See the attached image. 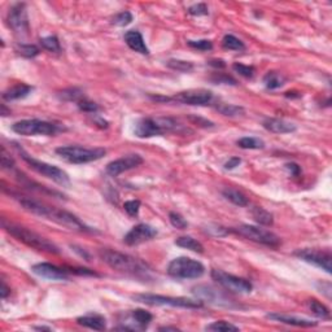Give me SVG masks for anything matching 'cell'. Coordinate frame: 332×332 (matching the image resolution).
Masks as SVG:
<instances>
[{"instance_id":"6da1fadb","label":"cell","mask_w":332,"mask_h":332,"mask_svg":"<svg viewBox=\"0 0 332 332\" xmlns=\"http://www.w3.org/2000/svg\"><path fill=\"white\" fill-rule=\"evenodd\" d=\"M16 199H17L18 203L21 204V206H22L25 210L32 213V214L38 215V217L52 220L55 224L66 227V229L69 230H76V231L81 232H92V230L86 226L80 218L76 217V215L71 214V213L66 212V210L57 209L55 208V206H50L47 205V204H43L38 200L30 199V197L27 196H17V195H16Z\"/></svg>"},{"instance_id":"7a4b0ae2","label":"cell","mask_w":332,"mask_h":332,"mask_svg":"<svg viewBox=\"0 0 332 332\" xmlns=\"http://www.w3.org/2000/svg\"><path fill=\"white\" fill-rule=\"evenodd\" d=\"M99 256L103 260V262L108 265L109 268L115 269L120 273H125L134 276H147V274L150 273V269L144 262L130 256V254H126V253L109 249V248H103V249L99 250Z\"/></svg>"},{"instance_id":"3957f363","label":"cell","mask_w":332,"mask_h":332,"mask_svg":"<svg viewBox=\"0 0 332 332\" xmlns=\"http://www.w3.org/2000/svg\"><path fill=\"white\" fill-rule=\"evenodd\" d=\"M3 227L9 235L17 239L21 243L26 244L27 247L32 248V249H36L39 252L52 253V254H59L60 253L59 247L55 243L50 241L44 236L39 235L36 232L31 231V230L26 229V227L12 224V222H7L6 219H3Z\"/></svg>"},{"instance_id":"277c9868","label":"cell","mask_w":332,"mask_h":332,"mask_svg":"<svg viewBox=\"0 0 332 332\" xmlns=\"http://www.w3.org/2000/svg\"><path fill=\"white\" fill-rule=\"evenodd\" d=\"M182 129V125L171 117H145L136 122L134 134L140 139H147L168 132H178Z\"/></svg>"},{"instance_id":"5b68a950","label":"cell","mask_w":332,"mask_h":332,"mask_svg":"<svg viewBox=\"0 0 332 332\" xmlns=\"http://www.w3.org/2000/svg\"><path fill=\"white\" fill-rule=\"evenodd\" d=\"M132 300L138 303L145 304L151 306H171V308H182V309H200L203 308V301L192 300L187 297H171L161 296V294L153 293H138L132 294Z\"/></svg>"},{"instance_id":"8992f818","label":"cell","mask_w":332,"mask_h":332,"mask_svg":"<svg viewBox=\"0 0 332 332\" xmlns=\"http://www.w3.org/2000/svg\"><path fill=\"white\" fill-rule=\"evenodd\" d=\"M56 153L65 161L70 164L82 165L88 162L97 161L105 156L106 151L104 148H86L81 145H65L56 148Z\"/></svg>"},{"instance_id":"52a82bcc","label":"cell","mask_w":332,"mask_h":332,"mask_svg":"<svg viewBox=\"0 0 332 332\" xmlns=\"http://www.w3.org/2000/svg\"><path fill=\"white\" fill-rule=\"evenodd\" d=\"M18 153H20L21 159L24 160L27 165H29L30 168L32 169L34 171H36L41 175L46 176L48 179L53 180L55 183L60 186H69L70 185V178L66 174V171H64L62 169L57 168L55 165L47 164V162L41 161V160H36L34 157H31L27 152H25L22 148L17 147Z\"/></svg>"},{"instance_id":"ba28073f","label":"cell","mask_w":332,"mask_h":332,"mask_svg":"<svg viewBox=\"0 0 332 332\" xmlns=\"http://www.w3.org/2000/svg\"><path fill=\"white\" fill-rule=\"evenodd\" d=\"M168 274L174 279H199L205 274V266L190 257H178L169 264Z\"/></svg>"},{"instance_id":"9c48e42d","label":"cell","mask_w":332,"mask_h":332,"mask_svg":"<svg viewBox=\"0 0 332 332\" xmlns=\"http://www.w3.org/2000/svg\"><path fill=\"white\" fill-rule=\"evenodd\" d=\"M12 131L24 136H52L59 131V126L48 121L31 118L15 122L12 125Z\"/></svg>"},{"instance_id":"30bf717a","label":"cell","mask_w":332,"mask_h":332,"mask_svg":"<svg viewBox=\"0 0 332 332\" xmlns=\"http://www.w3.org/2000/svg\"><path fill=\"white\" fill-rule=\"evenodd\" d=\"M232 231L244 236L248 240H252L259 244L266 245L270 248H278L280 245V238L274 232L265 230L262 227L253 226V225H240V226L232 229Z\"/></svg>"},{"instance_id":"8fae6325","label":"cell","mask_w":332,"mask_h":332,"mask_svg":"<svg viewBox=\"0 0 332 332\" xmlns=\"http://www.w3.org/2000/svg\"><path fill=\"white\" fill-rule=\"evenodd\" d=\"M212 278L222 288L234 292V293H250L253 289V284L249 280L231 275L222 270H217V269L212 270Z\"/></svg>"},{"instance_id":"7c38bea8","label":"cell","mask_w":332,"mask_h":332,"mask_svg":"<svg viewBox=\"0 0 332 332\" xmlns=\"http://www.w3.org/2000/svg\"><path fill=\"white\" fill-rule=\"evenodd\" d=\"M297 259L303 260V261L312 264L317 268L322 269L326 271L327 274H331L332 271V256L329 250H322L317 249V248H308V249H297L293 253Z\"/></svg>"},{"instance_id":"4fadbf2b","label":"cell","mask_w":332,"mask_h":332,"mask_svg":"<svg viewBox=\"0 0 332 332\" xmlns=\"http://www.w3.org/2000/svg\"><path fill=\"white\" fill-rule=\"evenodd\" d=\"M9 27L18 34V35H27L30 30L29 25V17H27L26 4L25 3H17L9 9L8 17Z\"/></svg>"},{"instance_id":"5bb4252c","label":"cell","mask_w":332,"mask_h":332,"mask_svg":"<svg viewBox=\"0 0 332 332\" xmlns=\"http://www.w3.org/2000/svg\"><path fill=\"white\" fill-rule=\"evenodd\" d=\"M178 101V103L187 104V105H197L203 106L208 105L212 103L213 100V92L209 90H204V88H199V90H187V91L178 92L170 97V101Z\"/></svg>"},{"instance_id":"9a60e30c","label":"cell","mask_w":332,"mask_h":332,"mask_svg":"<svg viewBox=\"0 0 332 332\" xmlns=\"http://www.w3.org/2000/svg\"><path fill=\"white\" fill-rule=\"evenodd\" d=\"M143 164V157L138 153H131V155H126V156L121 157V159L115 160V161L109 162L106 165V173L112 176H117L120 174L125 173V171L132 170V169L138 168Z\"/></svg>"},{"instance_id":"2e32d148","label":"cell","mask_w":332,"mask_h":332,"mask_svg":"<svg viewBox=\"0 0 332 332\" xmlns=\"http://www.w3.org/2000/svg\"><path fill=\"white\" fill-rule=\"evenodd\" d=\"M156 235L157 230L155 227L147 224H139L127 232L124 238V241L125 244L132 247V245H139L141 243L152 240L153 238H156Z\"/></svg>"},{"instance_id":"e0dca14e","label":"cell","mask_w":332,"mask_h":332,"mask_svg":"<svg viewBox=\"0 0 332 332\" xmlns=\"http://www.w3.org/2000/svg\"><path fill=\"white\" fill-rule=\"evenodd\" d=\"M31 270L35 275L41 276L43 279L56 280V282L68 280L69 274H70L68 269L59 268V266L50 264V262H41V264L34 265Z\"/></svg>"},{"instance_id":"ac0fdd59","label":"cell","mask_w":332,"mask_h":332,"mask_svg":"<svg viewBox=\"0 0 332 332\" xmlns=\"http://www.w3.org/2000/svg\"><path fill=\"white\" fill-rule=\"evenodd\" d=\"M194 293L196 294L201 301L206 300L209 303L215 304V305H225L231 306V301L224 296V293L220 291L208 287V285H197L194 288Z\"/></svg>"},{"instance_id":"d6986e66","label":"cell","mask_w":332,"mask_h":332,"mask_svg":"<svg viewBox=\"0 0 332 332\" xmlns=\"http://www.w3.org/2000/svg\"><path fill=\"white\" fill-rule=\"evenodd\" d=\"M266 318L270 320H274V322L289 324V326H296V327H315L317 326V322H315V320L306 319V318L293 317V315L280 314V313H270V314H266Z\"/></svg>"},{"instance_id":"ffe728a7","label":"cell","mask_w":332,"mask_h":332,"mask_svg":"<svg viewBox=\"0 0 332 332\" xmlns=\"http://www.w3.org/2000/svg\"><path fill=\"white\" fill-rule=\"evenodd\" d=\"M262 126L268 131L274 134H291L297 130L296 125L288 122V121L282 120V118H266L262 122Z\"/></svg>"},{"instance_id":"44dd1931","label":"cell","mask_w":332,"mask_h":332,"mask_svg":"<svg viewBox=\"0 0 332 332\" xmlns=\"http://www.w3.org/2000/svg\"><path fill=\"white\" fill-rule=\"evenodd\" d=\"M124 39L127 46H129L132 51L141 53V55H148V53H150V50H148L147 44H145L144 38H143V35H141L139 31H136V30H130V31L125 32Z\"/></svg>"},{"instance_id":"7402d4cb","label":"cell","mask_w":332,"mask_h":332,"mask_svg":"<svg viewBox=\"0 0 332 332\" xmlns=\"http://www.w3.org/2000/svg\"><path fill=\"white\" fill-rule=\"evenodd\" d=\"M32 90L34 88L31 86L25 85V83H18V85L12 86L7 91H4L3 99L6 101H15L20 100V99H25V97H27L31 94Z\"/></svg>"},{"instance_id":"603a6c76","label":"cell","mask_w":332,"mask_h":332,"mask_svg":"<svg viewBox=\"0 0 332 332\" xmlns=\"http://www.w3.org/2000/svg\"><path fill=\"white\" fill-rule=\"evenodd\" d=\"M77 323L80 326L87 327V328L96 329V331H103L106 327V320L100 314H87L77 318Z\"/></svg>"},{"instance_id":"cb8c5ba5","label":"cell","mask_w":332,"mask_h":332,"mask_svg":"<svg viewBox=\"0 0 332 332\" xmlns=\"http://www.w3.org/2000/svg\"><path fill=\"white\" fill-rule=\"evenodd\" d=\"M222 195H224L225 199H227L229 201H231L234 205L238 206H247L248 205V199L243 192L238 191L235 188H225L222 191Z\"/></svg>"},{"instance_id":"d4e9b609","label":"cell","mask_w":332,"mask_h":332,"mask_svg":"<svg viewBox=\"0 0 332 332\" xmlns=\"http://www.w3.org/2000/svg\"><path fill=\"white\" fill-rule=\"evenodd\" d=\"M252 215L253 219L262 226H273L274 225V215L261 206H253Z\"/></svg>"},{"instance_id":"484cf974","label":"cell","mask_w":332,"mask_h":332,"mask_svg":"<svg viewBox=\"0 0 332 332\" xmlns=\"http://www.w3.org/2000/svg\"><path fill=\"white\" fill-rule=\"evenodd\" d=\"M175 244L185 249L192 250L195 253H204V245L196 239L191 238V236H180L175 240Z\"/></svg>"},{"instance_id":"4316f807","label":"cell","mask_w":332,"mask_h":332,"mask_svg":"<svg viewBox=\"0 0 332 332\" xmlns=\"http://www.w3.org/2000/svg\"><path fill=\"white\" fill-rule=\"evenodd\" d=\"M264 83L268 90H276L284 85L285 78L279 71H268L264 77Z\"/></svg>"},{"instance_id":"83f0119b","label":"cell","mask_w":332,"mask_h":332,"mask_svg":"<svg viewBox=\"0 0 332 332\" xmlns=\"http://www.w3.org/2000/svg\"><path fill=\"white\" fill-rule=\"evenodd\" d=\"M131 317L132 319H134V322L136 323L138 329H145L153 319V315L151 314V313H148L147 310H144V309H135V310H132Z\"/></svg>"},{"instance_id":"f1b7e54d","label":"cell","mask_w":332,"mask_h":332,"mask_svg":"<svg viewBox=\"0 0 332 332\" xmlns=\"http://www.w3.org/2000/svg\"><path fill=\"white\" fill-rule=\"evenodd\" d=\"M306 305H308L309 310H310L315 317L322 318V319H329V318H331L328 309H327L322 303L315 300V299H310V300L306 301Z\"/></svg>"},{"instance_id":"f546056e","label":"cell","mask_w":332,"mask_h":332,"mask_svg":"<svg viewBox=\"0 0 332 332\" xmlns=\"http://www.w3.org/2000/svg\"><path fill=\"white\" fill-rule=\"evenodd\" d=\"M215 109H217L220 115L226 116V117H239V116H243L245 113L243 106L235 105V104L219 103L215 106Z\"/></svg>"},{"instance_id":"4dcf8cb0","label":"cell","mask_w":332,"mask_h":332,"mask_svg":"<svg viewBox=\"0 0 332 332\" xmlns=\"http://www.w3.org/2000/svg\"><path fill=\"white\" fill-rule=\"evenodd\" d=\"M238 145L243 150H262L265 148V141L260 138L244 136L238 140Z\"/></svg>"},{"instance_id":"1f68e13d","label":"cell","mask_w":332,"mask_h":332,"mask_svg":"<svg viewBox=\"0 0 332 332\" xmlns=\"http://www.w3.org/2000/svg\"><path fill=\"white\" fill-rule=\"evenodd\" d=\"M206 331H214V332H236L239 331V327L235 324L226 322V320H215L213 323L208 324L205 327Z\"/></svg>"},{"instance_id":"d6a6232c","label":"cell","mask_w":332,"mask_h":332,"mask_svg":"<svg viewBox=\"0 0 332 332\" xmlns=\"http://www.w3.org/2000/svg\"><path fill=\"white\" fill-rule=\"evenodd\" d=\"M222 46H224V48H226V50L229 51L245 50L244 43H243L239 38H236L235 35H232V34H227V35L224 36V39H222Z\"/></svg>"},{"instance_id":"836d02e7","label":"cell","mask_w":332,"mask_h":332,"mask_svg":"<svg viewBox=\"0 0 332 332\" xmlns=\"http://www.w3.org/2000/svg\"><path fill=\"white\" fill-rule=\"evenodd\" d=\"M166 65H168V68L176 71H180V73H190V71H192V69H194V64H192V62L178 59H170L166 62Z\"/></svg>"},{"instance_id":"e575fe53","label":"cell","mask_w":332,"mask_h":332,"mask_svg":"<svg viewBox=\"0 0 332 332\" xmlns=\"http://www.w3.org/2000/svg\"><path fill=\"white\" fill-rule=\"evenodd\" d=\"M41 46L44 48V50L50 51V52H55V53L61 52L60 42H59V39H57V36H55V35L44 36V38H42Z\"/></svg>"},{"instance_id":"d590c367","label":"cell","mask_w":332,"mask_h":332,"mask_svg":"<svg viewBox=\"0 0 332 332\" xmlns=\"http://www.w3.org/2000/svg\"><path fill=\"white\" fill-rule=\"evenodd\" d=\"M17 52L20 53L21 56L27 57V59H32L39 55V48L34 44H18L17 46Z\"/></svg>"},{"instance_id":"8d00e7d4","label":"cell","mask_w":332,"mask_h":332,"mask_svg":"<svg viewBox=\"0 0 332 332\" xmlns=\"http://www.w3.org/2000/svg\"><path fill=\"white\" fill-rule=\"evenodd\" d=\"M60 97L65 101H76V103H78L83 99V92L80 88H69V90L62 91Z\"/></svg>"},{"instance_id":"74e56055","label":"cell","mask_w":332,"mask_h":332,"mask_svg":"<svg viewBox=\"0 0 332 332\" xmlns=\"http://www.w3.org/2000/svg\"><path fill=\"white\" fill-rule=\"evenodd\" d=\"M132 20H134V17H132L131 12L124 11V12L118 13V15H116L115 17H113L112 24L116 25V26H127V25L131 24Z\"/></svg>"},{"instance_id":"f35d334b","label":"cell","mask_w":332,"mask_h":332,"mask_svg":"<svg viewBox=\"0 0 332 332\" xmlns=\"http://www.w3.org/2000/svg\"><path fill=\"white\" fill-rule=\"evenodd\" d=\"M232 69L238 74H240L241 77H244V78H252L254 73H256V69L253 68V66L240 64V62H235V64L232 65Z\"/></svg>"},{"instance_id":"ab89813d","label":"cell","mask_w":332,"mask_h":332,"mask_svg":"<svg viewBox=\"0 0 332 332\" xmlns=\"http://www.w3.org/2000/svg\"><path fill=\"white\" fill-rule=\"evenodd\" d=\"M77 105H78L80 110H82V112L85 113H91V115H95V113L99 112V109H100L96 103L88 100V99H85V97H83L82 100L78 101Z\"/></svg>"},{"instance_id":"60d3db41","label":"cell","mask_w":332,"mask_h":332,"mask_svg":"<svg viewBox=\"0 0 332 332\" xmlns=\"http://www.w3.org/2000/svg\"><path fill=\"white\" fill-rule=\"evenodd\" d=\"M169 220H170V224L178 230H186L188 227V222L183 218V215L179 214V213L176 212L169 213Z\"/></svg>"},{"instance_id":"b9f144b4","label":"cell","mask_w":332,"mask_h":332,"mask_svg":"<svg viewBox=\"0 0 332 332\" xmlns=\"http://www.w3.org/2000/svg\"><path fill=\"white\" fill-rule=\"evenodd\" d=\"M187 44L191 48L197 51H210L213 48V43L208 39H200V41H187Z\"/></svg>"},{"instance_id":"7bdbcfd3","label":"cell","mask_w":332,"mask_h":332,"mask_svg":"<svg viewBox=\"0 0 332 332\" xmlns=\"http://www.w3.org/2000/svg\"><path fill=\"white\" fill-rule=\"evenodd\" d=\"M140 205L141 204L139 200H130L124 204V209L130 217H136L139 214V210H140Z\"/></svg>"},{"instance_id":"ee69618b","label":"cell","mask_w":332,"mask_h":332,"mask_svg":"<svg viewBox=\"0 0 332 332\" xmlns=\"http://www.w3.org/2000/svg\"><path fill=\"white\" fill-rule=\"evenodd\" d=\"M15 160L13 157L11 156V153H8V151L6 150L4 147H2V166L6 170H11V169L15 168Z\"/></svg>"},{"instance_id":"f6af8a7d","label":"cell","mask_w":332,"mask_h":332,"mask_svg":"<svg viewBox=\"0 0 332 332\" xmlns=\"http://www.w3.org/2000/svg\"><path fill=\"white\" fill-rule=\"evenodd\" d=\"M188 13L191 16H206L209 13L208 6L205 3H197L188 8Z\"/></svg>"},{"instance_id":"bcb514c9","label":"cell","mask_w":332,"mask_h":332,"mask_svg":"<svg viewBox=\"0 0 332 332\" xmlns=\"http://www.w3.org/2000/svg\"><path fill=\"white\" fill-rule=\"evenodd\" d=\"M212 81L215 83H224V85H232V86L238 85V82H236V81L234 80L232 77L226 76V74H220V73L213 77Z\"/></svg>"},{"instance_id":"7dc6e473","label":"cell","mask_w":332,"mask_h":332,"mask_svg":"<svg viewBox=\"0 0 332 332\" xmlns=\"http://www.w3.org/2000/svg\"><path fill=\"white\" fill-rule=\"evenodd\" d=\"M240 164H241L240 157H231V159L225 164V169H226V170H232V169L238 168Z\"/></svg>"},{"instance_id":"c3c4849f","label":"cell","mask_w":332,"mask_h":332,"mask_svg":"<svg viewBox=\"0 0 332 332\" xmlns=\"http://www.w3.org/2000/svg\"><path fill=\"white\" fill-rule=\"evenodd\" d=\"M285 168H287V170H288L293 176H299V174L301 173V168L297 164H294V162L285 164Z\"/></svg>"},{"instance_id":"681fc988","label":"cell","mask_w":332,"mask_h":332,"mask_svg":"<svg viewBox=\"0 0 332 332\" xmlns=\"http://www.w3.org/2000/svg\"><path fill=\"white\" fill-rule=\"evenodd\" d=\"M209 65H210V66H213V68H215V69L226 68V62H225L224 60H220V59L210 60V61H209Z\"/></svg>"},{"instance_id":"f907efd6","label":"cell","mask_w":332,"mask_h":332,"mask_svg":"<svg viewBox=\"0 0 332 332\" xmlns=\"http://www.w3.org/2000/svg\"><path fill=\"white\" fill-rule=\"evenodd\" d=\"M11 293V288L6 284L4 280H2V289H0V294H2V299H7L8 294Z\"/></svg>"},{"instance_id":"816d5d0a","label":"cell","mask_w":332,"mask_h":332,"mask_svg":"<svg viewBox=\"0 0 332 332\" xmlns=\"http://www.w3.org/2000/svg\"><path fill=\"white\" fill-rule=\"evenodd\" d=\"M0 115L3 116V117L11 115V109H7L6 104H2V106H0Z\"/></svg>"},{"instance_id":"f5cc1de1","label":"cell","mask_w":332,"mask_h":332,"mask_svg":"<svg viewBox=\"0 0 332 332\" xmlns=\"http://www.w3.org/2000/svg\"><path fill=\"white\" fill-rule=\"evenodd\" d=\"M160 331H179V328H176V327H170V326H166V327H160Z\"/></svg>"},{"instance_id":"db71d44e","label":"cell","mask_w":332,"mask_h":332,"mask_svg":"<svg viewBox=\"0 0 332 332\" xmlns=\"http://www.w3.org/2000/svg\"><path fill=\"white\" fill-rule=\"evenodd\" d=\"M34 329H38V331H51V327H44V326H38V327H34Z\"/></svg>"}]
</instances>
